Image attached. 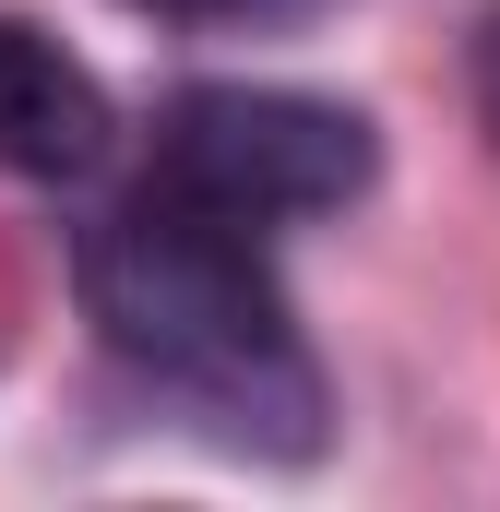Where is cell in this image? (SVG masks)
<instances>
[{"instance_id":"6da1fadb","label":"cell","mask_w":500,"mask_h":512,"mask_svg":"<svg viewBox=\"0 0 500 512\" xmlns=\"http://www.w3.org/2000/svg\"><path fill=\"white\" fill-rule=\"evenodd\" d=\"M72 298L120 370L191 393L227 441H262V453L322 441V370L286 322L274 262L250 251V227L143 179L131 203H108L72 239Z\"/></svg>"},{"instance_id":"7a4b0ae2","label":"cell","mask_w":500,"mask_h":512,"mask_svg":"<svg viewBox=\"0 0 500 512\" xmlns=\"http://www.w3.org/2000/svg\"><path fill=\"white\" fill-rule=\"evenodd\" d=\"M370 179H381V131L298 84H191L155 108V191H179L227 227L346 215Z\"/></svg>"},{"instance_id":"3957f363","label":"cell","mask_w":500,"mask_h":512,"mask_svg":"<svg viewBox=\"0 0 500 512\" xmlns=\"http://www.w3.org/2000/svg\"><path fill=\"white\" fill-rule=\"evenodd\" d=\"M120 143L108 84L24 12H0V179H96Z\"/></svg>"},{"instance_id":"277c9868","label":"cell","mask_w":500,"mask_h":512,"mask_svg":"<svg viewBox=\"0 0 500 512\" xmlns=\"http://www.w3.org/2000/svg\"><path fill=\"white\" fill-rule=\"evenodd\" d=\"M465 84H477V131H489V155H500V12L477 24V60H465Z\"/></svg>"},{"instance_id":"5b68a950","label":"cell","mask_w":500,"mask_h":512,"mask_svg":"<svg viewBox=\"0 0 500 512\" xmlns=\"http://www.w3.org/2000/svg\"><path fill=\"white\" fill-rule=\"evenodd\" d=\"M131 12H155V24H239V12H274V0H131Z\"/></svg>"}]
</instances>
